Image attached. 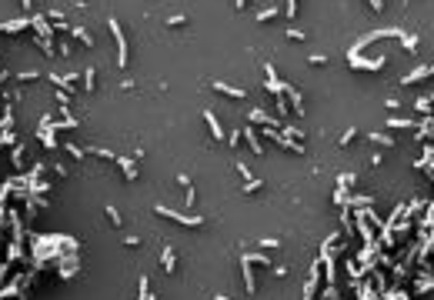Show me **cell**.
<instances>
[{"instance_id": "1", "label": "cell", "mask_w": 434, "mask_h": 300, "mask_svg": "<svg viewBox=\"0 0 434 300\" xmlns=\"http://www.w3.org/2000/svg\"><path fill=\"white\" fill-rule=\"evenodd\" d=\"M157 217H167V220L180 223V227H190V230H197V227H204V217L200 213H180V210H170V207H164V203H154Z\"/></svg>"}, {"instance_id": "2", "label": "cell", "mask_w": 434, "mask_h": 300, "mask_svg": "<svg viewBox=\"0 0 434 300\" xmlns=\"http://www.w3.org/2000/svg\"><path fill=\"white\" fill-rule=\"evenodd\" d=\"M107 30L114 33V44H117V67L127 70L131 50H127V37H124V30H121V20H117V17H107Z\"/></svg>"}, {"instance_id": "3", "label": "cell", "mask_w": 434, "mask_h": 300, "mask_svg": "<svg viewBox=\"0 0 434 300\" xmlns=\"http://www.w3.org/2000/svg\"><path fill=\"white\" fill-rule=\"evenodd\" d=\"M247 120H251V127H278V130H281V123H284V120H278L274 113L261 110V107H254V110L247 113Z\"/></svg>"}, {"instance_id": "4", "label": "cell", "mask_w": 434, "mask_h": 300, "mask_svg": "<svg viewBox=\"0 0 434 300\" xmlns=\"http://www.w3.org/2000/svg\"><path fill=\"white\" fill-rule=\"evenodd\" d=\"M347 64L354 67V70H381V67L388 64V57H374V60H364L361 54H347Z\"/></svg>"}, {"instance_id": "5", "label": "cell", "mask_w": 434, "mask_h": 300, "mask_svg": "<svg viewBox=\"0 0 434 300\" xmlns=\"http://www.w3.org/2000/svg\"><path fill=\"white\" fill-rule=\"evenodd\" d=\"M237 264H241V277H244V290L247 294H257V277H254V264L247 260L244 254L237 257Z\"/></svg>"}, {"instance_id": "6", "label": "cell", "mask_w": 434, "mask_h": 300, "mask_svg": "<svg viewBox=\"0 0 434 300\" xmlns=\"http://www.w3.org/2000/svg\"><path fill=\"white\" fill-rule=\"evenodd\" d=\"M241 140H247V147H251V154L254 157H264V140L257 137V130L247 123V127H241Z\"/></svg>"}, {"instance_id": "7", "label": "cell", "mask_w": 434, "mask_h": 300, "mask_svg": "<svg viewBox=\"0 0 434 300\" xmlns=\"http://www.w3.org/2000/svg\"><path fill=\"white\" fill-rule=\"evenodd\" d=\"M114 160L121 167V177L127 180V184H134V180H137V160H134V157H124V154H117Z\"/></svg>"}, {"instance_id": "8", "label": "cell", "mask_w": 434, "mask_h": 300, "mask_svg": "<svg viewBox=\"0 0 434 300\" xmlns=\"http://www.w3.org/2000/svg\"><path fill=\"white\" fill-rule=\"evenodd\" d=\"M431 74H434V67H431V64L414 67L411 74H404V77H401V87H411V84H418V80H431Z\"/></svg>"}, {"instance_id": "9", "label": "cell", "mask_w": 434, "mask_h": 300, "mask_svg": "<svg viewBox=\"0 0 434 300\" xmlns=\"http://www.w3.org/2000/svg\"><path fill=\"white\" fill-rule=\"evenodd\" d=\"M284 100H288V107L297 113V117H304V113H307V110H304V100H300V90H297V87H290V84H288V90H284Z\"/></svg>"}, {"instance_id": "10", "label": "cell", "mask_w": 434, "mask_h": 300, "mask_svg": "<svg viewBox=\"0 0 434 300\" xmlns=\"http://www.w3.org/2000/svg\"><path fill=\"white\" fill-rule=\"evenodd\" d=\"M7 223H10V240L13 244H23V217L17 210L7 213Z\"/></svg>"}, {"instance_id": "11", "label": "cell", "mask_w": 434, "mask_h": 300, "mask_svg": "<svg viewBox=\"0 0 434 300\" xmlns=\"http://www.w3.org/2000/svg\"><path fill=\"white\" fill-rule=\"evenodd\" d=\"M30 27L37 30V37H54V27L47 20V13H30Z\"/></svg>"}, {"instance_id": "12", "label": "cell", "mask_w": 434, "mask_h": 300, "mask_svg": "<svg viewBox=\"0 0 434 300\" xmlns=\"http://www.w3.org/2000/svg\"><path fill=\"white\" fill-rule=\"evenodd\" d=\"M434 290V277H431V270H421L418 277H414V294H421V297H428Z\"/></svg>"}, {"instance_id": "13", "label": "cell", "mask_w": 434, "mask_h": 300, "mask_svg": "<svg viewBox=\"0 0 434 300\" xmlns=\"http://www.w3.org/2000/svg\"><path fill=\"white\" fill-rule=\"evenodd\" d=\"M431 220H434V207H431V200H428V207H424V217L418 223H414V227H418V237H431Z\"/></svg>"}, {"instance_id": "14", "label": "cell", "mask_w": 434, "mask_h": 300, "mask_svg": "<svg viewBox=\"0 0 434 300\" xmlns=\"http://www.w3.org/2000/svg\"><path fill=\"white\" fill-rule=\"evenodd\" d=\"M70 37H74V40H80V47H87V50H90V47H97V44H94V33H90L87 27H80V23H74V27H70Z\"/></svg>"}, {"instance_id": "15", "label": "cell", "mask_w": 434, "mask_h": 300, "mask_svg": "<svg viewBox=\"0 0 434 300\" xmlns=\"http://www.w3.org/2000/svg\"><path fill=\"white\" fill-rule=\"evenodd\" d=\"M30 27V17H17V20H0V33H20Z\"/></svg>"}, {"instance_id": "16", "label": "cell", "mask_w": 434, "mask_h": 300, "mask_svg": "<svg viewBox=\"0 0 434 300\" xmlns=\"http://www.w3.org/2000/svg\"><path fill=\"white\" fill-rule=\"evenodd\" d=\"M80 84H84V94H94L97 90V67H84L80 70Z\"/></svg>"}, {"instance_id": "17", "label": "cell", "mask_w": 434, "mask_h": 300, "mask_svg": "<svg viewBox=\"0 0 434 300\" xmlns=\"http://www.w3.org/2000/svg\"><path fill=\"white\" fill-rule=\"evenodd\" d=\"M160 267H164L167 274L177 270V254H174V247H170V244H164V250H160Z\"/></svg>"}, {"instance_id": "18", "label": "cell", "mask_w": 434, "mask_h": 300, "mask_svg": "<svg viewBox=\"0 0 434 300\" xmlns=\"http://www.w3.org/2000/svg\"><path fill=\"white\" fill-rule=\"evenodd\" d=\"M214 90H217V94H224V97H231V100H244L247 97L241 87H231V84H224V80H214Z\"/></svg>"}, {"instance_id": "19", "label": "cell", "mask_w": 434, "mask_h": 300, "mask_svg": "<svg viewBox=\"0 0 434 300\" xmlns=\"http://www.w3.org/2000/svg\"><path fill=\"white\" fill-rule=\"evenodd\" d=\"M204 123L211 127L214 140H224V137H227V133H224V127H221V120H217V113H214V110H204Z\"/></svg>"}, {"instance_id": "20", "label": "cell", "mask_w": 434, "mask_h": 300, "mask_svg": "<svg viewBox=\"0 0 434 300\" xmlns=\"http://www.w3.org/2000/svg\"><path fill=\"white\" fill-rule=\"evenodd\" d=\"M431 113H424V123H418L414 127V140H431V133H434V127H431Z\"/></svg>"}, {"instance_id": "21", "label": "cell", "mask_w": 434, "mask_h": 300, "mask_svg": "<svg viewBox=\"0 0 434 300\" xmlns=\"http://www.w3.org/2000/svg\"><path fill=\"white\" fill-rule=\"evenodd\" d=\"M374 203V197H364V194H347L344 207H351V210H357V207H371Z\"/></svg>"}, {"instance_id": "22", "label": "cell", "mask_w": 434, "mask_h": 300, "mask_svg": "<svg viewBox=\"0 0 434 300\" xmlns=\"http://www.w3.org/2000/svg\"><path fill=\"white\" fill-rule=\"evenodd\" d=\"M384 127H388V130H414V127H418V120H408V117H391Z\"/></svg>"}, {"instance_id": "23", "label": "cell", "mask_w": 434, "mask_h": 300, "mask_svg": "<svg viewBox=\"0 0 434 300\" xmlns=\"http://www.w3.org/2000/svg\"><path fill=\"white\" fill-rule=\"evenodd\" d=\"M367 140L378 144V147H394V137H391L388 130H371V133H367Z\"/></svg>"}, {"instance_id": "24", "label": "cell", "mask_w": 434, "mask_h": 300, "mask_svg": "<svg viewBox=\"0 0 434 300\" xmlns=\"http://www.w3.org/2000/svg\"><path fill=\"white\" fill-rule=\"evenodd\" d=\"M281 147H284V150H290V154H297V157H304L307 154V147L300 144V140H290V137H284V133H281V140H278Z\"/></svg>"}, {"instance_id": "25", "label": "cell", "mask_w": 434, "mask_h": 300, "mask_svg": "<svg viewBox=\"0 0 434 300\" xmlns=\"http://www.w3.org/2000/svg\"><path fill=\"white\" fill-rule=\"evenodd\" d=\"M281 133H284V137H290V140H300V144H304V127H297V123H281Z\"/></svg>"}, {"instance_id": "26", "label": "cell", "mask_w": 434, "mask_h": 300, "mask_svg": "<svg viewBox=\"0 0 434 300\" xmlns=\"http://www.w3.org/2000/svg\"><path fill=\"white\" fill-rule=\"evenodd\" d=\"M37 130H64V123L60 120H54V113H44V117H40V123H37Z\"/></svg>"}, {"instance_id": "27", "label": "cell", "mask_w": 434, "mask_h": 300, "mask_svg": "<svg viewBox=\"0 0 434 300\" xmlns=\"http://www.w3.org/2000/svg\"><path fill=\"white\" fill-rule=\"evenodd\" d=\"M37 47H40V54L54 57L57 54V37H37Z\"/></svg>"}, {"instance_id": "28", "label": "cell", "mask_w": 434, "mask_h": 300, "mask_svg": "<svg viewBox=\"0 0 434 300\" xmlns=\"http://www.w3.org/2000/svg\"><path fill=\"white\" fill-rule=\"evenodd\" d=\"M398 40H401V47H404L408 54H414V50H418V37H414V33H404V30H401Z\"/></svg>"}, {"instance_id": "29", "label": "cell", "mask_w": 434, "mask_h": 300, "mask_svg": "<svg viewBox=\"0 0 434 300\" xmlns=\"http://www.w3.org/2000/svg\"><path fill=\"white\" fill-rule=\"evenodd\" d=\"M10 164H13V170H17V174L23 170V144H13V150H10Z\"/></svg>"}, {"instance_id": "30", "label": "cell", "mask_w": 434, "mask_h": 300, "mask_svg": "<svg viewBox=\"0 0 434 300\" xmlns=\"http://www.w3.org/2000/svg\"><path fill=\"white\" fill-rule=\"evenodd\" d=\"M3 130H13V107H10V103L3 107V113H0V133H3Z\"/></svg>"}, {"instance_id": "31", "label": "cell", "mask_w": 434, "mask_h": 300, "mask_svg": "<svg viewBox=\"0 0 434 300\" xmlns=\"http://www.w3.org/2000/svg\"><path fill=\"white\" fill-rule=\"evenodd\" d=\"M84 154H90V157H100V160H114V150H107V147H84Z\"/></svg>"}, {"instance_id": "32", "label": "cell", "mask_w": 434, "mask_h": 300, "mask_svg": "<svg viewBox=\"0 0 434 300\" xmlns=\"http://www.w3.org/2000/svg\"><path fill=\"white\" fill-rule=\"evenodd\" d=\"M357 137H361V127H347V130L341 133V140H337V144H341V147H347V144H354Z\"/></svg>"}, {"instance_id": "33", "label": "cell", "mask_w": 434, "mask_h": 300, "mask_svg": "<svg viewBox=\"0 0 434 300\" xmlns=\"http://www.w3.org/2000/svg\"><path fill=\"white\" fill-rule=\"evenodd\" d=\"M104 213H107V220H111L114 227H121V223H124L121 210H117V207H114V203H104Z\"/></svg>"}, {"instance_id": "34", "label": "cell", "mask_w": 434, "mask_h": 300, "mask_svg": "<svg viewBox=\"0 0 434 300\" xmlns=\"http://www.w3.org/2000/svg\"><path fill=\"white\" fill-rule=\"evenodd\" d=\"M37 137H40V144H44L47 150H57V137H54V130H37Z\"/></svg>"}, {"instance_id": "35", "label": "cell", "mask_w": 434, "mask_h": 300, "mask_svg": "<svg viewBox=\"0 0 434 300\" xmlns=\"http://www.w3.org/2000/svg\"><path fill=\"white\" fill-rule=\"evenodd\" d=\"M354 174H341V177H337V190H344V194H351V190H354Z\"/></svg>"}, {"instance_id": "36", "label": "cell", "mask_w": 434, "mask_h": 300, "mask_svg": "<svg viewBox=\"0 0 434 300\" xmlns=\"http://www.w3.org/2000/svg\"><path fill=\"white\" fill-rule=\"evenodd\" d=\"M244 257L251 260V264H271V257H264V250H244Z\"/></svg>"}, {"instance_id": "37", "label": "cell", "mask_w": 434, "mask_h": 300, "mask_svg": "<svg viewBox=\"0 0 434 300\" xmlns=\"http://www.w3.org/2000/svg\"><path fill=\"white\" fill-rule=\"evenodd\" d=\"M278 7H264V10H257V17H254V20L257 23H267V20H274V17H278Z\"/></svg>"}, {"instance_id": "38", "label": "cell", "mask_w": 434, "mask_h": 300, "mask_svg": "<svg viewBox=\"0 0 434 300\" xmlns=\"http://www.w3.org/2000/svg\"><path fill=\"white\" fill-rule=\"evenodd\" d=\"M13 144H17V133H13V130L0 133V150H3V147H13Z\"/></svg>"}, {"instance_id": "39", "label": "cell", "mask_w": 434, "mask_h": 300, "mask_svg": "<svg viewBox=\"0 0 434 300\" xmlns=\"http://www.w3.org/2000/svg\"><path fill=\"white\" fill-rule=\"evenodd\" d=\"M278 247H281L278 237H261V250H278Z\"/></svg>"}, {"instance_id": "40", "label": "cell", "mask_w": 434, "mask_h": 300, "mask_svg": "<svg viewBox=\"0 0 434 300\" xmlns=\"http://www.w3.org/2000/svg\"><path fill=\"white\" fill-rule=\"evenodd\" d=\"M288 40H297V44H304V40H307V33L297 30V27H288Z\"/></svg>"}, {"instance_id": "41", "label": "cell", "mask_w": 434, "mask_h": 300, "mask_svg": "<svg viewBox=\"0 0 434 300\" xmlns=\"http://www.w3.org/2000/svg\"><path fill=\"white\" fill-rule=\"evenodd\" d=\"M261 187H264V180H261V177H254V180H247V184H244V194H257Z\"/></svg>"}, {"instance_id": "42", "label": "cell", "mask_w": 434, "mask_h": 300, "mask_svg": "<svg viewBox=\"0 0 434 300\" xmlns=\"http://www.w3.org/2000/svg\"><path fill=\"white\" fill-rule=\"evenodd\" d=\"M60 150H67L70 157H77V160H80V157H87V154H84V147H77V144H64Z\"/></svg>"}, {"instance_id": "43", "label": "cell", "mask_w": 434, "mask_h": 300, "mask_svg": "<svg viewBox=\"0 0 434 300\" xmlns=\"http://www.w3.org/2000/svg\"><path fill=\"white\" fill-rule=\"evenodd\" d=\"M224 144H227V147H234V150H237V144H241V130H231V133H227V137H224Z\"/></svg>"}, {"instance_id": "44", "label": "cell", "mask_w": 434, "mask_h": 300, "mask_svg": "<svg viewBox=\"0 0 434 300\" xmlns=\"http://www.w3.org/2000/svg\"><path fill=\"white\" fill-rule=\"evenodd\" d=\"M414 107H418L421 113H431V97H418V100H414Z\"/></svg>"}, {"instance_id": "45", "label": "cell", "mask_w": 434, "mask_h": 300, "mask_svg": "<svg viewBox=\"0 0 434 300\" xmlns=\"http://www.w3.org/2000/svg\"><path fill=\"white\" fill-rule=\"evenodd\" d=\"M17 80H40V70H20V74H17Z\"/></svg>"}, {"instance_id": "46", "label": "cell", "mask_w": 434, "mask_h": 300, "mask_svg": "<svg viewBox=\"0 0 434 300\" xmlns=\"http://www.w3.org/2000/svg\"><path fill=\"white\" fill-rule=\"evenodd\" d=\"M187 23V17L184 13H174V17H167V27H184Z\"/></svg>"}, {"instance_id": "47", "label": "cell", "mask_w": 434, "mask_h": 300, "mask_svg": "<svg viewBox=\"0 0 434 300\" xmlns=\"http://www.w3.org/2000/svg\"><path fill=\"white\" fill-rule=\"evenodd\" d=\"M284 17H288V20H294V17H297V0H288V7H284Z\"/></svg>"}, {"instance_id": "48", "label": "cell", "mask_w": 434, "mask_h": 300, "mask_svg": "<svg viewBox=\"0 0 434 300\" xmlns=\"http://www.w3.org/2000/svg\"><path fill=\"white\" fill-rule=\"evenodd\" d=\"M237 174H241L244 180H254V174H251V167H247L244 160H237Z\"/></svg>"}, {"instance_id": "49", "label": "cell", "mask_w": 434, "mask_h": 300, "mask_svg": "<svg viewBox=\"0 0 434 300\" xmlns=\"http://www.w3.org/2000/svg\"><path fill=\"white\" fill-rule=\"evenodd\" d=\"M194 203H197V190L187 187V194H184V207H194Z\"/></svg>"}, {"instance_id": "50", "label": "cell", "mask_w": 434, "mask_h": 300, "mask_svg": "<svg viewBox=\"0 0 434 300\" xmlns=\"http://www.w3.org/2000/svg\"><path fill=\"white\" fill-rule=\"evenodd\" d=\"M54 97H57V103H60V107H70V94H67V90H57Z\"/></svg>"}, {"instance_id": "51", "label": "cell", "mask_w": 434, "mask_h": 300, "mask_svg": "<svg viewBox=\"0 0 434 300\" xmlns=\"http://www.w3.org/2000/svg\"><path fill=\"white\" fill-rule=\"evenodd\" d=\"M321 300H337V287H331V284H327V287H324V294H321Z\"/></svg>"}, {"instance_id": "52", "label": "cell", "mask_w": 434, "mask_h": 300, "mask_svg": "<svg viewBox=\"0 0 434 300\" xmlns=\"http://www.w3.org/2000/svg\"><path fill=\"white\" fill-rule=\"evenodd\" d=\"M307 60H311V67H324V64H327V57H324V54H311Z\"/></svg>"}, {"instance_id": "53", "label": "cell", "mask_w": 434, "mask_h": 300, "mask_svg": "<svg viewBox=\"0 0 434 300\" xmlns=\"http://www.w3.org/2000/svg\"><path fill=\"white\" fill-rule=\"evenodd\" d=\"M57 54L70 57V54H74V44H60V40H57Z\"/></svg>"}, {"instance_id": "54", "label": "cell", "mask_w": 434, "mask_h": 300, "mask_svg": "<svg viewBox=\"0 0 434 300\" xmlns=\"http://www.w3.org/2000/svg\"><path fill=\"white\" fill-rule=\"evenodd\" d=\"M344 200H347L344 190H334V203H337V207H344Z\"/></svg>"}, {"instance_id": "55", "label": "cell", "mask_w": 434, "mask_h": 300, "mask_svg": "<svg viewBox=\"0 0 434 300\" xmlns=\"http://www.w3.org/2000/svg\"><path fill=\"white\" fill-rule=\"evenodd\" d=\"M124 244H127V247H141V237H137V233H131V237H124Z\"/></svg>"}, {"instance_id": "56", "label": "cell", "mask_w": 434, "mask_h": 300, "mask_svg": "<svg viewBox=\"0 0 434 300\" xmlns=\"http://www.w3.org/2000/svg\"><path fill=\"white\" fill-rule=\"evenodd\" d=\"M384 103H388V110H398V107H401V97H388Z\"/></svg>"}, {"instance_id": "57", "label": "cell", "mask_w": 434, "mask_h": 300, "mask_svg": "<svg viewBox=\"0 0 434 300\" xmlns=\"http://www.w3.org/2000/svg\"><path fill=\"white\" fill-rule=\"evenodd\" d=\"M177 184H180L184 190H187V187H190V174H177Z\"/></svg>"}, {"instance_id": "58", "label": "cell", "mask_w": 434, "mask_h": 300, "mask_svg": "<svg viewBox=\"0 0 434 300\" xmlns=\"http://www.w3.org/2000/svg\"><path fill=\"white\" fill-rule=\"evenodd\" d=\"M367 3H371V10H374V13L384 10V0H367Z\"/></svg>"}, {"instance_id": "59", "label": "cell", "mask_w": 434, "mask_h": 300, "mask_svg": "<svg viewBox=\"0 0 434 300\" xmlns=\"http://www.w3.org/2000/svg\"><path fill=\"white\" fill-rule=\"evenodd\" d=\"M20 3H23V10L30 13V7H33V0H20Z\"/></svg>"}, {"instance_id": "60", "label": "cell", "mask_w": 434, "mask_h": 300, "mask_svg": "<svg viewBox=\"0 0 434 300\" xmlns=\"http://www.w3.org/2000/svg\"><path fill=\"white\" fill-rule=\"evenodd\" d=\"M234 3H237V10H244V7H247V0H234Z\"/></svg>"}, {"instance_id": "61", "label": "cell", "mask_w": 434, "mask_h": 300, "mask_svg": "<svg viewBox=\"0 0 434 300\" xmlns=\"http://www.w3.org/2000/svg\"><path fill=\"white\" fill-rule=\"evenodd\" d=\"M214 300H231V297H227V294H217V297H214Z\"/></svg>"}, {"instance_id": "62", "label": "cell", "mask_w": 434, "mask_h": 300, "mask_svg": "<svg viewBox=\"0 0 434 300\" xmlns=\"http://www.w3.org/2000/svg\"><path fill=\"white\" fill-rule=\"evenodd\" d=\"M147 300H157V294H147Z\"/></svg>"}, {"instance_id": "63", "label": "cell", "mask_w": 434, "mask_h": 300, "mask_svg": "<svg viewBox=\"0 0 434 300\" xmlns=\"http://www.w3.org/2000/svg\"><path fill=\"white\" fill-rule=\"evenodd\" d=\"M77 3H84V0H77Z\"/></svg>"}]
</instances>
